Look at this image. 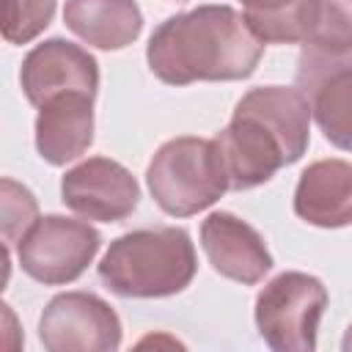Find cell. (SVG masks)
<instances>
[{
    "mask_svg": "<svg viewBox=\"0 0 352 352\" xmlns=\"http://www.w3.org/2000/svg\"><path fill=\"white\" fill-rule=\"evenodd\" d=\"M264 41L248 16L231 6H198L160 22L148 38L146 60L165 85L245 80L256 72Z\"/></svg>",
    "mask_w": 352,
    "mask_h": 352,
    "instance_id": "obj_1",
    "label": "cell"
},
{
    "mask_svg": "<svg viewBox=\"0 0 352 352\" xmlns=\"http://www.w3.org/2000/svg\"><path fill=\"white\" fill-rule=\"evenodd\" d=\"M228 190H253L294 165L311 143V104L300 88L258 85L234 107L214 135Z\"/></svg>",
    "mask_w": 352,
    "mask_h": 352,
    "instance_id": "obj_2",
    "label": "cell"
},
{
    "mask_svg": "<svg viewBox=\"0 0 352 352\" xmlns=\"http://www.w3.org/2000/svg\"><path fill=\"white\" fill-rule=\"evenodd\" d=\"M198 272L190 234L176 226L138 228L110 242L99 261V280L118 297L157 300L184 292Z\"/></svg>",
    "mask_w": 352,
    "mask_h": 352,
    "instance_id": "obj_3",
    "label": "cell"
},
{
    "mask_svg": "<svg viewBox=\"0 0 352 352\" xmlns=\"http://www.w3.org/2000/svg\"><path fill=\"white\" fill-rule=\"evenodd\" d=\"M146 184L170 217H190L217 204L228 190V176L214 138L182 135L162 143L146 168Z\"/></svg>",
    "mask_w": 352,
    "mask_h": 352,
    "instance_id": "obj_4",
    "label": "cell"
},
{
    "mask_svg": "<svg viewBox=\"0 0 352 352\" xmlns=\"http://www.w3.org/2000/svg\"><path fill=\"white\" fill-rule=\"evenodd\" d=\"M327 289L316 275L286 270L256 297L253 319L264 344L275 352H314Z\"/></svg>",
    "mask_w": 352,
    "mask_h": 352,
    "instance_id": "obj_5",
    "label": "cell"
},
{
    "mask_svg": "<svg viewBox=\"0 0 352 352\" xmlns=\"http://www.w3.org/2000/svg\"><path fill=\"white\" fill-rule=\"evenodd\" d=\"M99 245L102 236L91 223L63 214H44L19 239L16 258L22 272L36 283L63 286L88 270L99 253Z\"/></svg>",
    "mask_w": 352,
    "mask_h": 352,
    "instance_id": "obj_6",
    "label": "cell"
},
{
    "mask_svg": "<svg viewBox=\"0 0 352 352\" xmlns=\"http://www.w3.org/2000/svg\"><path fill=\"white\" fill-rule=\"evenodd\" d=\"M38 338L50 352H116L121 319L94 292H63L44 305Z\"/></svg>",
    "mask_w": 352,
    "mask_h": 352,
    "instance_id": "obj_7",
    "label": "cell"
},
{
    "mask_svg": "<svg viewBox=\"0 0 352 352\" xmlns=\"http://www.w3.org/2000/svg\"><path fill=\"white\" fill-rule=\"evenodd\" d=\"M297 88L311 104V118L341 151H352V52L324 55L302 47Z\"/></svg>",
    "mask_w": 352,
    "mask_h": 352,
    "instance_id": "obj_8",
    "label": "cell"
},
{
    "mask_svg": "<svg viewBox=\"0 0 352 352\" xmlns=\"http://www.w3.org/2000/svg\"><path fill=\"white\" fill-rule=\"evenodd\" d=\"M60 201L85 220L118 223L138 209L140 187L121 162L88 157L63 173Z\"/></svg>",
    "mask_w": 352,
    "mask_h": 352,
    "instance_id": "obj_9",
    "label": "cell"
},
{
    "mask_svg": "<svg viewBox=\"0 0 352 352\" xmlns=\"http://www.w3.org/2000/svg\"><path fill=\"white\" fill-rule=\"evenodd\" d=\"M19 85L33 107L69 91L96 96L99 91V63L96 58L74 41L47 38L36 44L19 69Z\"/></svg>",
    "mask_w": 352,
    "mask_h": 352,
    "instance_id": "obj_10",
    "label": "cell"
},
{
    "mask_svg": "<svg viewBox=\"0 0 352 352\" xmlns=\"http://www.w3.org/2000/svg\"><path fill=\"white\" fill-rule=\"evenodd\" d=\"M201 248L212 270L242 286H256L272 270L264 236L231 212H212L201 223Z\"/></svg>",
    "mask_w": 352,
    "mask_h": 352,
    "instance_id": "obj_11",
    "label": "cell"
},
{
    "mask_svg": "<svg viewBox=\"0 0 352 352\" xmlns=\"http://www.w3.org/2000/svg\"><path fill=\"white\" fill-rule=\"evenodd\" d=\"M94 99L80 91L58 94L38 107L36 151L50 165H66L94 143Z\"/></svg>",
    "mask_w": 352,
    "mask_h": 352,
    "instance_id": "obj_12",
    "label": "cell"
},
{
    "mask_svg": "<svg viewBox=\"0 0 352 352\" xmlns=\"http://www.w3.org/2000/svg\"><path fill=\"white\" fill-rule=\"evenodd\" d=\"M294 214L316 228H344L352 223V162L316 160L294 187Z\"/></svg>",
    "mask_w": 352,
    "mask_h": 352,
    "instance_id": "obj_13",
    "label": "cell"
},
{
    "mask_svg": "<svg viewBox=\"0 0 352 352\" xmlns=\"http://www.w3.org/2000/svg\"><path fill=\"white\" fill-rule=\"evenodd\" d=\"M63 22L96 50H124L143 30V11L135 0H66Z\"/></svg>",
    "mask_w": 352,
    "mask_h": 352,
    "instance_id": "obj_14",
    "label": "cell"
},
{
    "mask_svg": "<svg viewBox=\"0 0 352 352\" xmlns=\"http://www.w3.org/2000/svg\"><path fill=\"white\" fill-rule=\"evenodd\" d=\"M300 44L324 55L352 52V0H305Z\"/></svg>",
    "mask_w": 352,
    "mask_h": 352,
    "instance_id": "obj_15",
    "label": "cell"
},
{
    "mask_svg": "<svg viewBox=\"0 0 352 352\" xmlns=\"http://www.w3.org/2000/svg\"><path fill=\"white\" fill-rule=\"evenodd\" d=\"M242 14L264 44L302 41V3L305 0H239Z\"/></svg>",
    "mask_w": 352,
    "mask_h": 352,
    "instance_id": "obj_16",
    "label": "cell"
},
{
    "mask_svg": "<svg viewBox=\"0 0 352 352\" xmlns=\"http://www.w3.org/2000/svg\"><path fill=\"white\" fill-rule=\"evenodd\" d=\"M58 0H3V38L8 44H28L55 16Z\"/></svg>",
    "mask_w": 352,
    "mask_h": 352,
    "instance_id": "obj_17",
    "label": "cell"
},
{
    "mask_svg": "<svg viewBox=\"0 0 352 352\" xmlns=\"http://www.w3.org/2000/svg\"><path fill=\"white\" fill-rule=\"evenodd\" d=\"M0 201H3V242L6 256H11V248L19 245V239L28 234V228L38 220V204L33 192L25 184H16L14 179L0 182Z\"/></svg>",
    "mask_w": 352,
    "mask_h": 352,
    "instance_id": "obj_18",
    "label": "cell"
},
{
    "mask_svg": "<svg viewBox=\"0 0 352 352\" xmlns=\"http://www.w3.org/2000/svg\"><path fill=\"white\" fill-rule=\"evenodd\" d=\"M341 349L344 352H352V324L346 327V333H344V341H341Z\"/></svg>",
    "mask_w": 352,
    "mask_h": 352,
    "instance_id": "obj_19",
    "label": "cell"
}]
</instances>
